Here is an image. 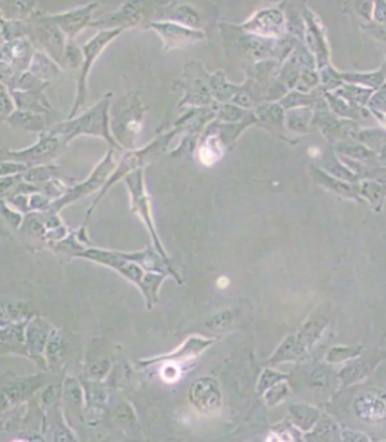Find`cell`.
<instances>
[{"label": "cell", "mask_w": 386, "mask_h": 442, "mask_svg": "<svg viewBox=\"0 0 386 442\" xmlns=\"http://www.w3.org/2000/svg\"><path fill=\"white\" fill-rule=\"evenodd\" d=\"M229 285V279L226 278V277H221L219 279H218V287H222V289H225V287Z\"/></svg>", "instance_id": "obj_34"}, {"label": "cell", "mask_w": 386, "mask_h": 442, "mask_svg": "<svg viewBox=\"0 0 386 442\" xmlns=\"http://www.w3.org/2000/svg\"><path fill=\"white\" fill-rule=\"evenodd\" d=\"M58 172L60 169L56 166H46V165L32 166L29 170L24 173V181L31 184H41V183L44 184L53 178H57L56 176Z\"/></svg>", "instance_id": "obj_22"}, {"label": "cell", "mask_w": 386, "mask_h": 442, "mask_svg": "<svg viewBox=\"0 0 386 442\" xmlns=\"http://www.w3.org/2000/svg\"><path fill=\"white\" fill-rule=\"evenodd\" d=\"M142 107L138 100L112 123V133L123 147L131 148L142 125Z\"/></svg>", "instance_id": "obj_9"}, {"label": "cell", "mask_w": 386, "mask_h": 442, "mask_svg": "<svg viewBox=\"0 0 386 442\" xmlns=\"http://www.w3.org/2000/svg\"><path fill=\"white\" fill-rule=\"evenodd\" d=\"M125 181L127 184L129 188L130 199H131V209L134 213H137L141 220L145 222L148 231H150L152 242L156 246L159 256L165 260V262H170L167 253L163 249V245L159 240L156 227H155V221L152 219V207H150V199L147 188H145V178H144V170L142 169H137L134 172H131L130 175L125 177ZM170 264V263H169Z\"/></svg>", "instance_id": "obj_2"}, {"label": "cell", "mask_w": 386, "mask_h": 442, "mask_svg": "<svg viewBox=\"0 0 386 442\" xmlns=\"http://www.w3.org/2000/svg\"><path fill=\"white\" fill-rule=\"evenodd\" d=\"M53 327L43 318H31L26 324L25 336H26V349L29 358L42 369H48L44 358V350L51 336Z\"/></svg>", "instance_id": "obj_8"}, {"label": "cell", "mask_w": 386, "mask_h": 442, "mask_svg": "<svg viewBox=\"0 0 386 442\" xmlns=\"http://www.w3.org/2000/svg\"><path fill=\"white\" fill-rule=\"evenodd\" d=\"M41 376L33 377H25L16 380L14 383L3 387L1 394V409L3 412L7 411L9 406H13L19 402L24 401L25 398L33 394L41 387Z\"/></svg>", "instance_id": "obj_14"}, {"label": "cell", "mask_w": 386, "mask_h": 442, "mask_svg": "<svg viewBox=\"0 0 386 442\" xmlns=\"http://www.w3.org/2000/svg\"><path fill=\"white\" fill-rule=\"evenodd\" d=\"M112 94H108V97L103 98L97 106H94L86 113L80 115L75 120H69L64 123H58L53 126L50 130L56 133L57 135L61 137L64 144L69 143L72 138L76 135H97V137H104L112 145H120L118 141L112 137L110 129H109V122H108V108H109V97Z\"/></svg>", "instance_id": "obj_1"}, {"label": "cell", "mask_w": 386, "mask_h": 442, "mask_svg": "<svg viewBox=\"0 0 386 442\" xmlns=\"http://www.w3.org/2000/svg\"><path fill=\"white\" fill-rule=\"evenodd\" d=\"M3 217L13 228H20L24 222V217L17 209L9 207L7 202L3 199Z\"/></svg>", "instance_id": "obj_30"}, {"label": "cell", "mask_w": 386, "mask_h": 442, "mask_svg": "<svg viewBox=\"0 0 386 442\" xmlns=\"http://www.w3.org/2000/svg\"><path fill=\"white\" fill-rule=\"evenodd\" d=\"M28 321L1 322V353L16 354V355H24L29 358V353L26 349V336H25Z\"/></svg>", "instance_id": "obj_13"}, {"label": "cell", "mask_w": 386, "mask_h": 442, "mask_svg": "<svg viewBox=\"0 0 386 442\" xmlns=\"http://www.w3.org/2000/svg\"><path fill=\"white\" fill-rule=\"evenodd\" d=\"M356 411L367 421H381L386 418V399L377 394H365L356 402Z\"/></svg>", "instance_id": "obj_16"}, {"label": "cell", "mask_w": 386, "mask_h": 442, "mask_svg": "<svg viewBox=\"0 0 386 442\" xmlns=\"http://www.w3.org/2000/svg\"><path fill=\"white\" fill-rule=\"evenodd\" d=\"M61 396H63V387L61 386H54V384L47 386L42 391V397H41L43 409L60 402Z\"/></svg>", "instance_id": "obj_28"}, {"label": "cell", "mask_w": 386, "mask_h": 442, "mask_svg": "<svg viewBox=\"0 0 386 442\" xmlns=\"http://www.w3.org/2000/svg\"><path fill=\"white\" fill-rule=\"evenodd\" d=\"M189 401L203 415L217 413L222 405V394L217 380L210 376L196 379L189 389Z\"/></svg>", "instance_id": "obj_5"}, {"label": "cell", "mask_w": 386, "mask_h": 442, "mask_svg": "<svg viewBox=\"0 0 386 442\" xmlns=\"http://www.w3.org/2000/svg\"><path fill=\"white\" fill-rule=\"evenodd\" d=\"M126 28H113V29H107L103 31L100 34H97L93 39H90L85 46H83V66H82V73L79 76V82H78V94H76V100L75 104L72 107V112L69 113V118H73L78 110H80L85 103H86L87 97V76L90 73V69L93 64L95 63V60L98 58V56L103 53V50L107 47L109 42H112L115 38H118Z\"/></svg>", "instance_id": "obj_3"}, {"label": "cell", "mask_w": 386, "mask_h": 442, "mask_svg": "<svg viewBox=\"0 0 386 442\" xmlns=\"http://www.w3.org/2000/svg\"><path fill=\"white\" fill-rule=\"evenodd\" d=\"M150 28L157 31L165 42V50L172 48H185L192 44L203 41L204 32L182 26L179 24L167 21L150 22Z\"/></svg>", "instance_id": "obj_7"}, {"label": "cell", "mask_w": 386, "mask_h": 442, "mask_svg": "<svg viewBox=\"0 0 386 442\" xmlns=\"http://www.w3.org/2000/svg\"><path fill=\"white\" fill-rule=\"evenodd\" d=\"M115 169V160H113V150H109L105 158L103 159L101 163L97 165V168L93 170L91 176L88 177V180L72 187L68 190V192L65 194L63 198L56 199L53 200L50 209L47 212H51V213H58L65 205H69L75 200H78L82 197H85L87 194H91L94 191H97L98 188H104L107 185L109 178H110V173L112 170Z\"/></svg>", "instance_id": "obj_4"}, {"label": "cell", "mask_w": 386, "mask_h": 442, "mask_svg": "<svg viewBox=\"0 0 386 442\" xmlns=\"http://www.w3.org/2000/svg\"><path fill=\"white\" fill-rule=\"evenodd\" d=\"M9 123L29 132L43 133L46 123L42 116L29 110H16L9 119Z\"/></svg>", "instance_id": "obj_19"}, {"label": "cell", "mask_w": 386, "mask_h": 442, "mask_svg": "<svg viewBox=\"0 0 386 442\" xmlns=\"http://www.w3.org/2000/svg\"><path fill=\"white\" fill-rule=\"evenodd\" d=\"M32 318L29 309L22 302H13L3 307V322H22Z\"/></svg>", "instance_id": "obj_23"}, {"label": "cell", "mask_w": 386, "mask_h": 442, "mask_svg": "<svg viewBox=\"0 0 386 442\" xmlns=\"http://www.w3.org/2000/svg\"><path fill=\"white\" fill-rule=\"evenodd\" d=\"M44 358L47 362V368L53 372L58 371L61 359H63V339L57 329H53L48 343L44 350Z\"/></svg>", "instance_id": "obj_21"}, {"label": "cell", "mask_w": 386, "mask_h": 442, "mask_svg": "<svg viewBox=\"0 0 386 442\" xmlns=\"http://www.w3.org/2000/svg\"><path fill=\"white\" fill-rule=\"evenodd\" d=\"M65 404L68 409L72 412H78V409H83V405L86 404L85 399V390L82 386V381L75 377H66L63 390Z\"/></svg>", "instance_id": "obj_17"}, {"label": "cell", "mask_w": 386, "mask_h": 442, "mask_svg": "<svg viewBox=\"0 0 386 442\" xmlns=\"http://www.w3.org/2000/svg\"><path fill=\"white\" fill-rule=\"evenodd\" d=\"M82 51L83 50H80L72 41L66 44V48H65V63H66V66H71V68L83 66L85 56H83Z\"/></svg>", "instance_id": "obj_24"}, {"label": "cell", "mask_w": 386, "mask_h": 442, "mask_svg": "<svg viewBox=\"0 0 386 442\" xmlns=\"http://www.w3.org/2000/svg\"><path fill=\"white\" fill-rule=\"evenodd\" d=\"M234 315L229 311H222L219 314H215L214 317L209 318L206 322V327L214 332H222L232 321Z\"/></svg>", "instance_id": "obj_25"}, {"label": "cell", "mask_w": 386, "mask_h": 442, "mask_svg": "<svg viewBox=\"0 0 386 442\" xmlns=\"http://www.w3.org/2000/svg\"><path fill=\"white\" fill-rule=\"evenodd\" d=\"M31 73L38 79H53L61 73L60 66H57L51 58H48L43 53H35L31 58L29 64Z\"/></svg>", "instance_id": "obj_18"}, {"label": "cell", "mask_w": 386, "mask_h": 442, "mask_svg": "<svg viewBox=\"0 0 386 442\" xmlns=\"http://www.w3.org/2000/svg\"><path fill=\"white\" fill-rule=\"evenodd\" d=\"M29 169L31 168L26 163L17 162V160L16 162L4 160L1 165V177L19 176V175H24Z\"/></svg>", "instance_id": "obj_29"}, {"label": "cell", "mask_w": 386, "mask_h": 442, "mask_svg": "<svg viewBox=\"0 0 386 442\" xmlns=\"http://www.w3.org/2000/svg\"><path fill=\"white\" fill-rule=\"evenodd\" d=\"M281 379V375L279 374H275V372H271V371H266L264 375L261 376V380H259V391L264 393L269 389H272L278 381Z\"/></svg>", "instance_id": "obj_32"}, {"label": "cell", "mask_w": 386, "mask_h": 442, "mask_svg": "<svg viewBox=\"0 0 386 442\" xmlns=\"http://www.w3.org/2000/svg\"><path fill=\"white\" fill-rule=\"evenodd\" d=\"M181 376H182V369H181V364L178 362L167 361L166 364H163L160 369V377L166 383H175L181 379Z\"/></svg>", "instance_id": "obj_26"}, {"label": "cell", "mask_w": 386, "mask_h": 442, "mask_svg": "<svg viewBox=\"0 0 386 442\" xmlns=\"http://www.w3.org/2000/svg\"><path fill=\"white\" fill-rule=\"evenodd\" d=\"M163 7L166 14L163 17H159L157 20H166L167 22L179 24L182 26L200 31V16L191 6L181 3H169L163 4Z\"/></svg>", "instance_id": "obj_15"}, {"label": "cell", "mask_w": 386, "mask_h": 442, "mask_svg": "<svg viewBox=\"0 0 386 442\" xmlns=\"http://www.w3.org/2000/svg\"><path fill=\"white\" fill-rule=\"evenodd\" d=\"M16 110H14V103L11 100V91H10V97H9V93H7V88L3 86V118L6 119L7 115H13Z\"/></svg>", "instance_id": "obj_33"}, {"label": "cell", "mask_w": 386, "mask_h": 442, "mask_svg": "<svg viewBox=\"0 0 386 442\" xmlns=\"http://www.w3.org/2000/svg\"><path fill=\"white\" fill-rule=\"evenodd\" d=\"M83 390H85V399H86L87 408H98L103 406L108 401L107 387L103 384V380H80Z\"/></svg>", "instance_id": "obj_20"}, {"label": "cell", "mask_w": 386, "mask_h": 442, "mask_svg": "<svg viewBox=\"0 0 386 442\" xmlns=\"http://www.w3.org/2000/svg\"><path fill=\"white\" fill-rule=\"evenodd\" d=\"M109 372H110V361L101 359L88 366L87 377L93 380H104Z\"/></svg>", "instance_id": "obj_27"}, {"label": "cell", "mask_w": 386, "mask_h": 442, "mask_svg": "<svg viewBox=\"0 0 386 442\" xmlns=\"http://www.w3.org/2000/svg\"><path fill=\"white\" fill-rule=\"evenodd\" d=\"M116 418L125 424H132L135 421V413L127 402H122L116 406Z\"/></svg>", "instance_id": "obj_31"}, {"label": "cell", "mask_w": 386, "mask_h": 442, "mask_svg": "<svg viewBox=\"0 0 386 442\" xmlns=\"http://www.w3.org/2000/svg\"><path fill=\"white\" fill-rule=\"evenodd\" d=\"M35 35L38 38V41L43 44L44 48L47 50L48 56L57 61H60L65 56V44L64 32L53 22L46 20L42 17V20L36 21L35 25Z\"/></svg>", "instance_id": "obj_12"}, {"label": "cell", "mask_w": 386, "mask_h": 442, "mask_svg": "<svg viewBox=\"0 0 386 442\" xmlns=\"http://www.w3.org/2000/svg\"><path fill=\"white\" fill-rule=\"evenodd\" d=\"M63 145H64V141L61 140L60 135H57L51 130H47V132L41 133L39 141L33 147H29L22 151H10L7 153V155L10 159L26 163L29 168H32L31 165H38L44 160L54 158L56 154H58Z\"/></svg>", "instance_id": "obj_6"}, {"label": "cell", "mask_w": 386, "mask_h": 442, "mask_svg": "<svg viewBox=\"0 0 386 442\" xmlns=\"http://www.w3.org/2000/svg\"><path fill=\"white\" fill-rule=\"evenodd\" d=\"M97 7V3L87 4L85 7L75 9L71 11H66L64 14H56V16H44L46 20L56 24L63 32L65 36L72 41L82 29L90 26V19L93 16V10Z\"/></svg>", "instance_id": "obj_11"}, {"label": "cell", "mask_w": 386, "mask_h": 442, "mask_svg": "<svg viewBox=\"0 0 386 442\" xmlns=\"http://www.w3.org/2000/svg\"><path fill=\"white\" fill-rule=\"evenodd\" d=\"M214 341V339H209V337H203V336H191L172 353L165 354V355H160L156 358H150V359H142L141 364L144 366H150V365L159 364V362H167V361L182 364L185 361H191L203 351H206Z\"/></svg>", "instance_id": "obj_10"}]
</instances>
